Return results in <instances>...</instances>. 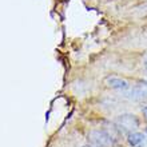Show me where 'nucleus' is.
<instances>
[{
    "label": "nucleus",
    "mask_w": 147,
    "mask_h": 147,
    "mask_svg": "<svg viewBox=\"0 0 147 147\" xmlns=\"http://www.w3.org/2000/svg\"><path fill=\"white\" fill-rule=\"evenodd\" d=\"M88 143L94 147H112V139L107 132L102 130H94L87 136Z\"/></svg>",
    "instance_id": "nucleus-1"
},
{
    "label": "nucleus",
    "mask_w": 147,
    "mask_h": 147,
    "mask_svg": "<svg viewBox=\"0 0 147 147\" xmlns=\"http://www.w3.org/2000/svg\"><path fill=\"white\" fill-rule=\"evenodd\" d=\"M116 122L119 124V127L123 128L124 131H131L138 127V119L135 118V115H130V114L120 115Z\"/></svg>",
    "instance_id": "nucleus-2"
},
{
    "label": "nucleus",
    "mask_w": 147,
    "mask_h": 147,
    "mask_svg": "<svg viewBox=\"0 0 147 147\" xmlns=\"http://www.w3.org/2000/svg\"><path fill=\"white\" fill-rule=\"evenodd\" d=\"M128 98L132 100H146L147 99V83L138 84L130 91Z\"/></svg>",
    "instance_id": "nucleus-3"
},
{
    "label": "nucleus",
    "mask_w": 147,
    "mask_h": 147,
    "mask_svg": "<svg viewBox=\"0 0 147 147\" xmlns=\"http://www.w3.org/2000/svg\"><path fill=\"white\" fill-rule=\"evenodd\" d=\"M105 82H106V84H107V87H110V88H114V90H127L128 88L127 80L120 79V78L107 76Z\"/></svg>",
    "instance_id": "nucleus-4"
},
{
    "label": "nucleus",
    "mask_w": 147,
    "mask_h": 147,
    "mask_svg": "<svg viewBox=\"0 0 147 147\" xmlns=\"http://www.w3.org/2000/svg\"><path fill=\"white\" fill-rule=\"evenodd\" d=\"M144 142V135L142 132H130L128 134V143L132 147H139Z\"/></svg>",
    "instance_id": "nucleus-5"
},
{
    "label": "nucleus",
    "mask_w": 147,
    "mask_h": 147,
    "mask_svg": "<svg viewBox=\"0 0 147 147\" xmlns=\"http://www.w3.org/2000/svg\"><path fill=\"white\" fill-rule=\"evenodd\" d=\"M143 62H144V67H146V70H147V54L144 55V58H143Z\"/></svg>",
    "instance_id": "nucleus-6"
},
{
    "label": "nucleus",
    "mask_w": 147,
    "mask_h": 147,
    "mask_svg": "<svg viewBox=\"0 0 147 147\" xmlns=\"http://www.w3.org/2000/svg\"><path fill=\"white\" fill-rule=\"evenodd\" d=\"M143 114H144V116H146V118H147V106H146V107H144V109H143Z\"/></svg>",
    "instance_id": "nucleus-7"
},
{
    "label": "nucleus",
    "mask_w": 147,
    "mask_h": 147,
    "mask_svg": "<svg viewBox=\"0 0 147 147\" xmlns=\"http://www.w3.org/2000/svg\"><path fill=\"white\" fill-rule=\"evenodd\" d=\"M84 147H94V146H91V144H90V146H84Z\"/></svg>",
    "instance_id": "nucleus-8"
}]
</instances>
